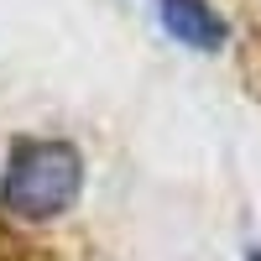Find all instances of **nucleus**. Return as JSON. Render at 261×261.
<instances>
[{"label": "nucleus", "mask_w": 261, "mask_h": 261, "mask_svg": "<svg viewBox=\"0 0 261 261\" xmlns=\"http://www.w3.org/2000/svg\"><path fill=\"white\" fill-rule=\"evenodd\" d=\"M84 193V151L68 136H16L0 172V214L16 225H42L73 209Z\"/></svg>", "instance_id": "1"}, {"label": "nucleus", "mask_w": 261, "mask_h": 261, "mask_svg": "<svg viewBox=\"0 0 261 261\" xmlns=\"http://www.w3.org/2000/svg\"><path fill=\"white\" fill-rule=\"evenodd\" d=\"M157 21L172 42L193 53H220L230 42V21L214 11V0H157Z\"/></svg>", "instance_id": "2"}, {"label": "nucleus", "mask_w": 261, "mask_h": 261, "mask_svg": "<svg viewBox=\"0 0 261 261\" xmlns=\"http://www.w3.org/2000/svg\"><path fill=\"white\" fill-rule=\"evenodd\" d=\"M58 251H63V246L37 241V235H27L16 220H6V214H0V261H63Z\"/></svg>", "instance_id": "3"}, {"label": "nucleus", "mask_w": 261, "mask_h": 261, "mask_svg": "<svg viewBox=\"0 0 261 261\" xmlns=\"http://www.w3.org/2000/svg\"><path fill=\"white\" fill-rule=\"evenodd\" d=\"M241 73H246V89L261 99V11L251 16L246 42H241Z\"/></svg>", "instance_id": "4"}, {"label": "nucleus", "mask_w": 261, "mask_h": 261, "mask_svg": "<svg viewBox=\"0 0 261 261\" xmlns=\"http://www.w3.org/2000/svg\"><path fill=\"white\" fill-rule=\"evenodd\" d=\"M246 261H261V251H251V256H246Z\"/></svg>", "instance_id": "5"}]
</instances>
